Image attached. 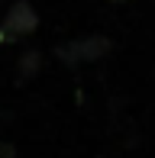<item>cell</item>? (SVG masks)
I'll return each mask as SVG.
<instances>
[{
  "mask_svg": "<svg viewBox=\"0 0 155 158\" xmlns=\"http://www.w3.org/2000/svg\"><path fill=\"white\" fill-rule=\"evenodd\" d=\"M6 29L13 32H32L36 29V13H32L29 3H16L10 10V16H6Z\"/></svg>",
  "mask_w": 155,
  "mask_h": 158,
  "instance_id": "6da1fadb",
  "label": "cell"
}]
</instances>
